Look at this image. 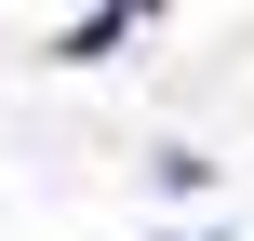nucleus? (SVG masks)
<instances>
[]
</instances>
